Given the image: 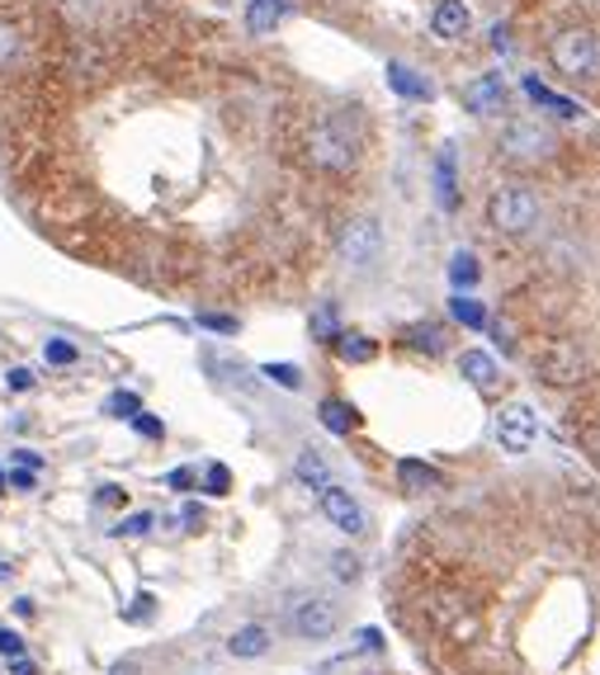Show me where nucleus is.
Returning a JSON list of instances; mask_svg holds the SVG:
<instances>
[{"mask_svg":"<svg viewBox=\"0 0 600 675\" xmlns=\"http://www.w3.org/2000/svg\"><path fill=\"white\" fill-rule=\"evenodd\" d=\"M303 152H308V166L327 170V175H345V170H355V162H360V137L350 133L337 114H327V118H317L308 128Z\"/></svg>","mask_w":600,"mask_h":675,"instance_id":"nucleus-1","label":"nucleus"},{"mask_svg":"<svg viewBox=\"0 0 600 675\" xmlns=\"http://www.w3.org/2000/svg\"><path fill=\"white\" fill-rule=\"evenodd\" d=\"M539 194L525 185H497L487 199V227L497 237H529L539 227Z\"/></svg>","mask_w":600,"mask_h":675,"instance_id":"nucleus-2","label":"nucleus"},{"mask_svg":"<svg viewBox=\"0 0 600 675\" xmlns=\"http://www.w3.org/2000/svg\"><path fill=\"white\" fill-rule=\"evenodd\" d=\"M558 152L554 128H544L539 118H510L497 137V156L506 166H539Z\"/></svg>","mask_w":600,"mask_h":675,"instance_id":"nucleus-3","label":"nucleus"},{"mask_svg":"<svg viewBox=\"0 0 600 675\" xmlns=\"http://www.w3.org/2000/svg\"><path fill=\"white\" fill-rule=\"evenodd\" d=\"M549 62H554L558 76H568V81H591L596 66H600V39H596L591 29H581V24L558 29L554 39H549Z\"/></svg>","mask_w":600,"mask_h":675,"instance_id":"nucleus-4","label":"nucleus"},{"mask_svg":"<svg viewBox=\"0 0 600 675\" xmlns=\"http://www.w3.org/2000/svg\"><path fill=\"white\" fill-rule=\"evenodd\" d=\"M337 256H341L345 270H369V264H379V256H383L379 218H350L337 237Z\"/></svg>","mask_w":600,"mask_h":675,"instance_id":"nucleus-5","label":"nucleus"},{"mask_svg":"<svg viewBox=\"0 0 600 675\" xmlns=\"http://www.w3.org/2000/svg\"><path fill=\"white\" fill-rule=\"evenodd\" d=\"M535 373L549 387H577L591 373V364H587V354H581V345H572V341H549V345L535 354Z\"/></svg>","mask_w":600,"mask_h":675,"instance_id":"nucleus-6","label":"nucleus"},{"mask_svg":"<svg viewBox=\"0 0 600 675\" xmlns=\"http://www.w3.org/2000/svg\"><path fill=\"white\" fill-rule=\"evenodd\" d=\"M289 629L303 637V643H327V637L341 629V610L331 605L327 595H303L289 610Z\"/></svg>","mask_w":600,"mask_h":675,"instance_id":"nucleus-7","label":"nucleus"},{"mask_svg":"<svg viewBox=\"0 0 600 675\" xmlns=\"http://www.w3.org/2000/svg\"><path fill=\"white\" fill-rule=\"evenodd\" d=\"M535 435H539V420L525 402H506L497 412V444L506 454H529L535 449Z\"/></svg>","mask_w":600,"mask_h":675,"instance_id":"nucleus-8","label":"nucleus"},{"mask_svg":"<svg viewBox=\"0 0 600 675\" xmlns=\"http://www.w3.org/2000/svg\"><path fill=\"white\" fill-rule=\"evenodd\" d=\"M317 501H322V515L331 520V529H341V534H350V539L364 534V525H369V520H364V506H360L345 487L331 482V487L317 491Z\"/></svg>","mask_w":600,"mask_h":675,"instance_id":"nucleus-9","label":"nucleus"},{"mask_svg":"<svg viewBox=\"0 0 600 675\" xmlns=\"http://www.w3.org/2000/svg\"><path fill=\"white\" fill-rule=\"evenodd\" d=\"M506 81L497 76V71H487V76H473L464 85V110L473 118H501L506 114Z\"/></svg>","mask_w":600,"mask_h":675,"instance_id":"nucleus-10","label":"nucleus"},{"mask_svg":"<svg viewBox=\"0 0 600 675\" xmlns=\"http://www.w3.org/2000/svg\"><path fill=\"white\" fill-rule=\"evenodd\" d=\"M468 29H473V10L464 6V0H435V10H431V33H435L439 43L468 39Z\"/></svg>","mask_w":600,"mask_h":675,"instance_id":"nucleus-11","label":"nucleus"},{"mask_svg":"<svg viewBox=\"0 0 600 675\" xmlns=\"http://www.w3.org/2000/svg\"><path fill=\"white\" fill-rule=\"evenodd\" d=\"M397 341L407 345L412 354H426V360H439V354L449 350V331L439 326V322H412V326H402Z\"/></svg>","mask_w":600,"mask_h":675,"instance_id":"nucleus-12","label":"nucleus"},{"mask_svg":"<svg viewBox=\"0 0 600 675\" xmlns=\"http://www.w3.org/2000/svg\"><path fill=\"white\" fill-rule=\"evenodd\" d=\"M458 373L478 387V393H497V383H501V368H497V360L492 354H483V350H464L458 354Z\"/></svg>","mask_w":600,"mask_h":675,"instance_id":"nucleus-13","label":"nucleus"},{"mask_svg":"<svg viewBox=\"0 0 600 675\" xmlns=\"http://www.w3.org/2000/svg\"><path fill=\"white\" fill-rule=\"evenodd\" d=\"M227 652H232L237 662H256V656L270 652V629L265 624H241L232 637H227Z\"/></svg>","mask_w":600,"mask_h":675,"instance_id":"nucleus-14","label":"nucleus"},{"mask_svg":"<svg viewBox=\"0 0 600 675\" xmlns=\"http://www.w3.org/2000/svg\"><path fill=\"white\" fill-rule=\"evenodd\" d=\"M387 85L402 95V100H431V81L412 71L407 62H387Z\"/></svg>","mask_w":600,"mask_h":675,"instance_id":"nucleus-15","label":"nucleus"},{"mask_svg":"<svg viewBox=\"0 0 600 675\" xmlns=\"http://www.w3.org/2000/svg\"><path fill=\"white\" fill-rule=\"evenodd\" d=\"M317 416H322V425L331 435H355L360 430V412L350 402H341V397H327L322 406H317Z\"/></svg>","mask_w":600,"mask_h":675,"instance_id":"nucleus-16","label":"nucleus"},{"mask_svg":"<svg viewBox=\"0 0 600 675\" xmlns=\"http://www.w3.org/2000/svg\"><path fill=\"white\" fill-rule=\"evenodd\" d=\"M397 482H402V491L426 496L431 487H439V472L431 464H421V458H402V464H397Z\"/></svg>","mask_w":600,"mask_h":675,"instance_id":"nucleus-17","label":"nucleus"},{"mask_svg":"<svg viewBox=\"0 0 600 675\" xmlns=\"http://www.w3.org/2000/svg\"><path fill=\"white\" fill-rule=\"evenodd\" d=\"M285 10H289V6H279V0H251V6H246V29H251L256 39H265V33L279 29Z\"/></svg>","mask_w":600,"mask_h":675,"instance_id":"nucleus-18","label":"nucleus"},{"mask_svg":"<svg viewBox=\"0 0 600 675\" xmlns=\"http://www.w3.org/2000/svg\"><path fill=\"white\" fill-rule=\"evenodd\" d=\"M331 350H337L345 364H369V360H374V354H379V345L369 341L364 331H341L337 341H331Z\"/></svg>","mask_w":600,"mask_h":675,"instance_id":"nucleus-19","label":"nucleus"},{"mask_svg":"<svg viewBox=\"0 0 600 675\" xmlns=\"http://www.w3.org/2000/svg\"><path fill=\"white\" fill-rule=\"evenodd\" d=\"M293 472H298V482H303V487H312V491L331 487V468H327V458L317 454V449H303V454H298Z\"/></svg>","mask_w":600,"mask_h":675,"instance_id":"nucleus-20","label":"nucleus"},{"mask_svg":"<svg viewBox=\"0 0 600 675\" xmlns=\"http://www.w3.org/2000/svg\"><path fill=\"white\" fill-rule=\"evenodd\" d=\"M24 58V29L14 20H0V71H10Z\"/></svg>","mask_w":600,"mask_h":675,"instance_id":"nucleus-21","label":"nucleus"},{"mask_svg":"<svg viewBox=\"0 0 600 675\" xmlns=\"http://www.w3.org/2000/svg\"><path fill=\"white\" fill-rule=\"evenodd\" d=\"M525 91H529V100H535V104H544V110H549V114H558V118H577V114H581L572 100L554 95L549 85H539V81H525Z\"/></svg>","mask_w":600,"mask_h":675,"instance_id":"nucleus-22","label":"nucleus"},{"mask_svg":"<svg viewBox=\"0 0 600 675\" xmlns=\"http://www.w3.org/2000/svg\"><path fill=\"white\" fill-rule=\"evenodd\" d=\"M341 335V316H337V303H322L312 312V341L317 345H331Z\"/></svg>","mask_w":600,"mask_h":675,"instance_id":"nucleus-23","label":"nucleus"},{"mask_svg":"<svg viewBox=\"0 0 600 675\" xmlns=\"http://www.w3.org/2000/svg\"><path fill=\"white\" fill-rule=\"evenodd\" d=\"M449 312H454V322L468 326V331H483V326H487V312H483L478 298H464V293H458L454 303H449Z\"/></svg>","mask_w":600,"mask_h":675,"instance_id":"nucleus-24","label":"nucleus"},{"mask_svg":"<svg viewBox=\"0 0 600 675\" xmlns=\"http://www.w3.org/2000/svg\"><path fill=\"white\" fill-rule=\"evenodd\" d=\"M449 279H454V289H473V283L483 279L478 256H473V251H458V256L449 260Z\"/></svg>","mask_w":600,"mask_h":675,"instance_id":"nucleus-25","label":"nucleus"},{"mask_svg":"<svg viewBox=\"0 0 600 675\" xmlns=\"http://www.w3.org/2000/svg\"><path fill=\"white\" fill-rule=\"evenodd\" d=\"M76 345L72 341H62V335H48V341H43V360L52 364V368H66V364H76Z\"/></svg>","mask_w":600,"mask_h":675,"instance_id":"nucleus-26","label":"nucleus"},{"mask_svg":"<svg viewBox=\"0 0 600 675\" xmlns=\"http://www.w3.org/2000/svg\"><path fill=\"white\" fill-rule=\"evenodd\" d=\"M260 373H265V378H270V383L289 387V393H298V387H303V368H298V364H265Z\"/></svg>","mask_w":600,"mask_h":675,"instance_id":"nucleus-27","label":"nucleus"},{"mask_svg":"<svg viewBox=\"0 0 600 675\" xmlns=\"http://www.w3.org/2000/svg\"><path fill=\"white\" fill-rule=\"evenodd\" d=\"M137 412H143V397H137V393H114L110 402H104V416H123V420H133Z\"/></svg>","mask_w":600,"mask_h":675,"instance_id":"nucleus-28","label":"nucleus"},{"mask_svg":"<svg viewBox=\"0 0 600 675\" xmlns=\"http://www.w3.org/2000/svg\"><path fill=\"white\" fill-rule=\"evenodd\" d=\"M204 491H208V496H227V491H232V472H227V464H208V472H204Z\"/></svg>","mask_w":600,"mask_h":675,"instance_id":"nucleus-29","label":"nucleus"},{"mask_svg":"<svg viewBox=\"0 0 600 675\" xmlns=\"http://www.w3.org/2000/svg\"><path fill=\"white\" fill-rule=\"evenodd\" d=\"M331 572H337V581H360V558L355 553H345V548H341V553H331Z\"/></svg>","mask_w":600,"mask_h":675,"instance_id":"nucleus-30","label":"nucleus"},{"mask_svg":"<svg viewBox=\"0 0 600 675\" xmlns=\"http://www.w3.org/2000/svg\"><path fill=\"white\" fill-rule=\"evenodd\" d=\"M439 204H445V208H454L458 199H454V162H449V152L445 156H439Z\"/></svg>","mask_w":600,"mask_h":675,"instance_id":"nucleus-31","label":"nucleus"},{"mask_svg":"<svg viewBox=\"0 0 600 675\" xmlns=\"http://www.w3.org/2000/svg\"><path fill=\"white\" fill-rule=\"evenodd\" d=\"M152 614H156V595H137L133 600V610H123V619H128V624H152Z\"/></svg>","mask_w":600,"mask_h":675,"instance_id":"nucleus-32","label":"nucleus"},{"mask_svg":"<svg viewBox=\"0 0 600 675\" xmlns=\"http://www.w3.org/2000/svg\"><path fill=\"white\" fill-rule=\"evenodd\" d=\"M152 525H156V515L143 510V515H128V520H123V525L114 529V534H118V539H137V534H147Z\"/></svg>","mask_w":600,"mask_h":675,"instance_id":"nucleus-33","label":"nucleus"},{"mask_svg":"<svg viewBox=\"0 0 600 675\" xmlns=\"http://www.w3.org/2000/svg\"><path fill=\"white\" fill-rule=\"evenodd\" d=\"M199 326L204 331H218V335H237L241 331L237 316H218V312H199Z\"/></svg>","mask_w":600,"mask_h":675,"instance_id":"nucleus-34","label":"nucleus"},{"mask_svg":"<svg viewBox=\"0 0 600 675\" xmlns=\"http://www.w3.org/2000/svg\"><path fill=\"white\" fill-rule=\"evenodd\" d=\"M133 430H137V435H147V439H166V425L156 420V416H147V412H137V416H133Z\"/></svg>","mask_w":600,"mask_h":675,"instance_id":"nucleus-35","label":"nucleus"},{"mask_svg":"<svg viewBox=\"0 0 600 675\" xmlns=\"http://www.w3.org/2000/svg\"><path fill=\"white\" fill-rule=\"evenodd\" d=\"M10 393H33V383H39V373L33 368H10Z\"/></svg>","mask_w":600,"mask_h":675,"instance_id":"nucleus-36","label":"nucleus"},{"mask_svg":"<svg viewBox=\"0 0 600 675\" xmlns=\"http://www.w3.org/2000/svg\"><path fill=\"white\" fill-rule=\"evenodd\" d=\"M166 487H170V491H194V487H199V477H194V468H175V472L166 477Z\"/></svg>","mask_w":600,"mask_h":675,"instance_id":"nucleus-37","label":"nucleus"},{"mask_svg":"<svg viewBox=\"0 0 600 675\" xmlns=\"http://www.w3.org/2000/svg\"><path fill=\"white\" fill-rule=\"evenodd\" d=\"M24 652V637L14 629H0V656H20Z\"/></svg>","mask_w":600,"mask_h":675,"instance_id":"nucleus-38","label":"nucleus"},{"mask_svg":"<svg viewBox=\"0 0 600 675\" xmlns=\"http://www.w3.org/2000/svg\"><path fill=\"white\" fill-rule=\"evenodd\" d=\"M6 482H10L14 491H33V482H39V477H33L29 468H14V472H6Z\"/></svg>","mask_w":600,"mask_h":675,"instance_id":"nucleus-39","label":"nucleus"},{"mask_svg":"<svg viewBox=\"0 0 600 675\" xmlns=\"http://www.w3.org/2000/svg\"><path fill=\"white\" fill-rule=\"evenodd\" d=\"M14 464H20V468H29V472H39V468H43V458L33 454V449H14Z\"/></svg>","mask_w":600,"mask_h":675,"instance_id":"nucleus-40","label":"nucleus"},{"mask_svg":"<svg viewBox=\"0 0 600 675\" xmlns=\"http://www.w3.org/2000/svg\"><path fill=\"white\" fill-rule=\"evenodd\" d=\"M95 501H100V506H123V501H128V496H123V487H100Z\"/></svg>","mask_w":600,"mask_h":675,"instance_id":"nucleus-41","label":"nucleus"},{"mask_svg":"<svg viewBox=\"0 0 600 675\" xmlns=\"http://www.w3.org/2000/svg\"><path fill=\"white\" fill-rule=\"evenodd\" d=\"M492 48H497L501 58L510 52V29H506V24H497V29H492Z\"/></svg>","mask_w":600,"mask_h":675,"instance_id":"nucleus-42","label":"nucleus"},{"mask_svg":"<svg viewBox=\"0 0 600 675\" xmlns=\"http://www.w3.org/2000/svg\"><path fill=\"white\" fill-rule=\"evenodd\" d=\"M104 675H143V671H137V662H133V656H123V662H114V666L104 671Z\"/></svg>","mask_w":600,"mask_h":675,"instance_id":"nucleus-43","label":"nucleus"},{"mask_svg":"<svg viewBox=\"0 0 600 675\" xmlns=\"http://www.w3.org/2000/svg\"><path fill=\"white\" fill-rule=\"evenodd\" d=\"M14 675H39V666H33V662H24V656H14V666H10Z\"/></svg>","mask_w":600,"mask_h":675,"instance_id":"nucleus-44","label":"nucleus"},{"mask_svg":"<svg viewBox=\"0 0 600 675\" xmlns=\"http://www.w3.org/2000/svg\"><path fill=\"white\" fill-rule=\"evenodd\" d=\"M14 614H20V619H33V600L20 595V600H14Z\"/></svg>","mask_w":600,"mask_h":675,"instance_id":"nucleus-45","label":"nucleus"},{"mask_svg":"<svg viewBox=\"0 0 600 675\" xmlns=\"http://www.w3.org/2000/svg\"><path fill=\"white\" fill-rule=\"evenodd\" d=\"M185 525H204V510L199 506H185Z\"/></svg>","mask_w":600,"mask_h":675,"instance_id":"nucleus-46","label":"nucleus"},{"mask_svg":"<svg viewBox=\"0 0 600 675\" xmlns=\"http://www.w3.org/2000/svg\"><path fill=\"white\" fill-rule=\"evenodd\" d=\"M6 487H10V482H6V468H0V491H6Z\"/></svg>","mask_w":600,"mask_h":675,"instance_id":"nucleus-47","label":"nucleus"},{"mask_svg":"<svg viewBox=\"0 0 600 675\" xmlns=\"http://www.w3.org/2000/svg\"><path fill=\"white\" fill-rule=\"evenodd\" d=\"M279 6H289V0H279Z\"/></svg>","mask_w":600,"mask_h":675,"instance_id":"nucleus-48","label":"nucleus"}]
</instances>
